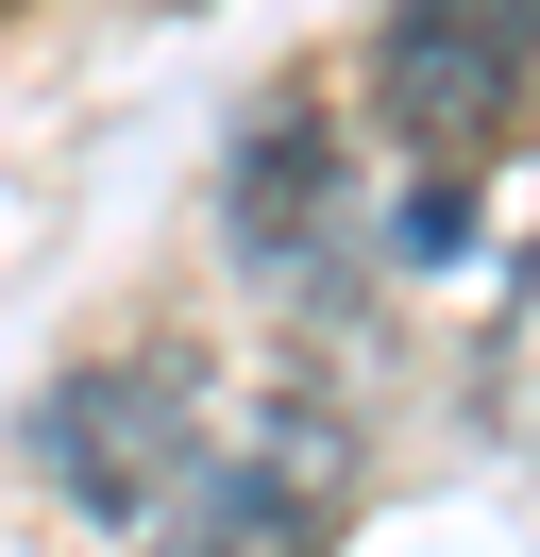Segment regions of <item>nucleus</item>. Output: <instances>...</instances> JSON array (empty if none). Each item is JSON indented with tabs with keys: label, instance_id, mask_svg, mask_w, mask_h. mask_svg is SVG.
Listing matches in <instances>:
<instances>
[{
	"label": "nucleus",
	"instance_id": "1",
	"mask_svg": "<svg viewBox=\"0 0 540 557\" xmlns=\"http://www.w3.org/2000/svg\"><path fill=\"white\" fill-rule=\"evenodd\" d=\"M371 85H389L405 152L472 170V152H506V119L540 102V0H389Z\"/></svg>",
	"mask_w": 540,
	"mask_h": 557
},
{
	"label": "nucleus",
	"instance_id": "2",
	"mask_svg": "<svg viewBox=\"0 0 540 557\" xmlns=\"http://www.w3.org/2000/svg\"><path fill=\"white\" fill-rule=\"evenodd\" d=\"M338 490H355V440L321 406H270L254 440H202V473L152 507V557H321Z\"/></svg>",
	"mask_w": 540,
	"mask_h": 557
},
{
	"label": "nucleus",
	"instance_id": "4",
	"mask_svg": "<svg viewBox=\"0 0 540 557\" xmlns=\"http://www.w3.org/2000/svg\"><path fill=\"white\" fill-rule=\"evenodd\" d=\"M321 203H338V152H321V102L254 119V152H236V237H254V253H287V237H321Z\"/></svg>",
	"mask_w": 540,
	"mask_h": 557
},
{
	"label": "nucleus",
	"instance_id": "3",
	"mask_svg": "<svg viewBox=\"0 0 540 557\" xmlns=\"http://www.w3.org/2000/svg\"><path fill=\"white\" fill-rule=\"evenodd\" d=\"M202 388L169 372V355H101V372H68L51 406H34V473L68 490L85 523H152L169 490L202 473Z\"/></svg>",
	"mask_w": 540,
	"mask_h": 557
}]
</instances>
